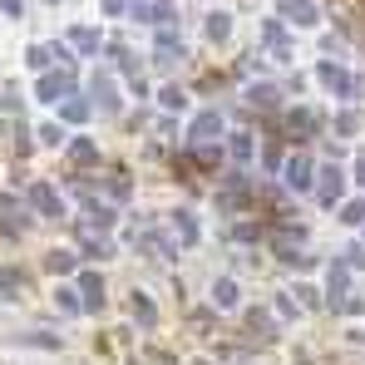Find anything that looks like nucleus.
<instances>
[{
	"label": "nucleus",
	"instance_id": "obj_1",
	"mask_svg": "<svg viewBox=\"0 0 365 365\" xmlns=\"http://www.w3.org/2000/svg\"><path fill=\"white\" fill-rule=\"evenodd\" d=\"M69 84H74V74H69V69L45 74V79H40V99H50V104H55V99H64V94H69Z\"/></svg>",
	"mask_w": 365,
	"mask_h": 365
},
{
	"label": "nucleus",
	"instance_id": "obj_2",
	"mask_svg": "<svg viewBox=\"0 0 365 365\" xmlns=\"http://www.w3.org/2000/svg\"><path fill=\"white\" fill-rule=\"evenodd\" d=\"M30 202H35L45 217H60V192H55L50 182H35V187H30Z\"/></svg>",
	"mask_w": 365,
	"mask_h": 365
},
{
	"label": "nucleus",
	"instance_id": "obj_3",
	"mask_svg": "<svg viewBox=\"0 0 365 365\" xmlns=\"http://www.w3.org/2000/svg\"><path fill=\"white\" fill-rule=\"evenodd\" d=\"M282 15H287L292 25H311V20H316V5H311V0H282Z\"/></svg>",
	"mask_w": 365,
	"mask_h": 365
},
{
	"label": "nucleus",
	"instance_id": "obj_4",
	"mask_svg": "<svg viewBox=\"0 0 365 365\" xmlns=\"http://www.w3.org/2000/svg\"><path fill=\"white\" fill-rule=\"evenodd\" d=\"M316 192H321V202H341L346 182H341V173H336V168H326V173H321V187H316Z\"/></svg>",
	"mask_w": 365,
	"mask_h": 365
},
{
	"label": "nucleus",
	"instance_id": "obj_5",
	"mask_svg": "<svg viewBox=\"0 0 365 365\" xmlns=\"http://www.w3.org/2000/svg\"><path fill=\"white\" fill-rule=\"evenodd\" d=\"M282 173H287V182H292V187H306V182H311V163H306L302 153H297V158H292Z\"/></svg>",
	"mask_w": 365,
	"mask_h": 365
},
{
	"label": "nucleus",
	"instance_id": "obj_6",
	"mask_svg": "<svg viewBox=\"0 0 365 365\" xmlns=\"http://www.w3.org/2000/svg\"><path fill=\"white\" fill-rule=\"evenodd\" d=\"M287 128H292L297 138H311V128H316V114H311V109H292V119H287Z\"/></svg>",
	"mask_w": 365,
	"mask_h": 365
},
{
	"label": "nucleus",
	"instance_id": "obj_7",
	"mask_svg": "<svg viewBox=\"0 0 365 365\" xmlns=\"http://www.w3.org/2000/svg\"><path fill=\"white\" fill-rule=\"evenodd\" d=\"M321 79H326L336 94H351V74H346V69H336V64H321Z\"/></svg>",
	"mask_w": 365,
	"mask_h": 365
},
{
	"label": "nucleus",
	"instance_id": "obj_8",
	"mask_svg": "<svg viewBox=\"0 0 365 365\" xmlns=\"http://www.w3.org/2000/svg\"><path fill=\"white\" fill-rule=\"evenodd\" d=\"M217 128H222V119L217 114H197V123H192V138L202 143V138H217Z\"/></svg>",
	"mask_w": 365,
	"mask_h": 365
},
{
	"label": "nucleus",
	"instance_id": "obj_9",
	"mask_svg": "<svg viewBox=\"0 0 365 365\" xmlns=\"http://www.w3.org/2000/svg\"><path fill=\"white\" fill-rule=\"evenodd\" d=\"M69 40H74V45L84 50V55H94V50H99V35H94L89 25H79V30H69Z\"/></svg>",
	"mask_w": 365,
	"mask_h": 365
},
{
	"label": "nucleus",
	"instance_id": "obj_10",
	"mask_svg": "<svg viewBox=\"0 0 365 365\" xmlns=\"http://www.w3.org/2000/svg\"><path fill=\"white\" fill-rule=\"evenodd\" d=\"M0 227H15V232L25 227V217H20V207H15L10 197H0Z\"/></svg>",
	"mask_w": 365,
	"mask_h": 365
},
{
	"label": "nucleus",
	"instance_id": "obj_11",
	"mask_svg": "<svg viewBox=\"0 0 365 365\" xmlns=\"http://www.w3.org/2000/svg\"><path fill=\"white\" fill-rule=\"evenodd\" d=\"M252 153H257L252 133H237V138H232V158H237V163H252Z\"/></svg>",
	"mask_w": 365,
	"mask_h": 365
},
{
	"label": "nucleus",
	"instance_id": "obj_12",
	"mask_svg": "<svg viewBox=\"0 0 365 365\" xmlns=\"http://www.w3.org/2000/svg\"><path fill=\"white\" fill-rule=\"evenodd\" d=\"M217 163H222L217 143H207V138H202V143H197V168H217Z\"/></svg>",
	"mask_w": 365,
	"mask_h": 365
},
{
	"label": "nucleus",
	"instance_id": "obj_13",
	"mask_svg": "<svg viewBox=\"0 0 365 365\" xmlns=\"http://www.w3.org/2000/svg\"><path fill=\"white\" fill-rule=\"evenodd\" d=\"M20 287H25V272H10V267H5V272H0V297H15Z\"/></svg>",
	"mask_w": 365,
	"mask_h": 365
},
{
	"label": "nucleus",
	"instance_id": "obj_14",
	"mask_svg": "<svg viewBox=\"0 0 365 365\" xmlns=\"http://www.w3.org/2000/svg\"><path fill=\"white\" fill-rule=\"evenodd\" d=\"M84 306H104V282L99 277H84Z\"/></svg>",
	"mask_w": 365,
	"mask_h": 365
},
{
	"label": "nucleus",
	"instance_id": "obj_15",
	"mask_svg": "<svg viewBox=\"0 0 365 365\" xmlns=\"http://www.w3.org/2000/svg\"><path fill=\"white\" fill-rule=\"evenodd\" d=\"M173 222H178L182 242H197V222H192V212H173Z\"/></svg>",
	"mask_w": 365,
	"mask_h": 365
},
{
	"label": "nucleus",
	"instance_id": "obj_16",
	"mask_svg": "<svg viewBox=\"0 0 365 365\" xmlns=\"http://www.w3.org/2000/svg\"><path fill=\"white\" fill-rule=\"evenodd\" d=\"M133 15H138V20H153V25H158V20H168V5H133Z\"/></svg>",
	"mask_w": 365,
	"mask_h": 365
},
{
	"label": "nucleus",
	"instance_id": "obj_17",
	"mask_svg": "<svg viewBox=\"0 0 365 365\" xmlns=\"http://www.w3.org/2000/svg\"><path fill=\"white\" fill-rule=\"evenodd\" d=\"M217 306H237V282H217Z\"/></svg>",
	"mask_w": 365,
	"mask_h": 365
},
{
	"label": "nucleus",
	"instance_id": "obj_18",
	"mask_svg": "<svg viewBox=\"0 0 365 365\" xmlns=\"http://www.w3.org/2000/svg\"><path fill=\"white\" fill-rule=\"evenodd\" d=\"M128 311H133V316H138L143 326H153V306L143 302V297H133V302H128Z\"/></svg>",
	"mask_w": 365,
	"mask_h": 365
},
{
	"label": "nucleus",
	"instance_id": "obj_19",
	"mask_svg": "<svg viewBox=\"0 0 365 365\" xmlns=\"http://www.w3.org/2000/svg\"><path fill=\"white\" fill-rule=\"evenodd\" d=\"M227 30H232L227 15H212V20H207V35H212V40H227Z\"/></svg>",
	"mask_w": 365,
	"mask_h": 365
},
{
	"label": "nucleus",
	"instance_id": "obj_20",
	"mask_svg": "<svg viewBox=\"0 0 365 365\" xmlns=\"http://www.w3.org/2000/svg\"><path fill=\"white\" fill-rule=\"evenodd\" d=\"M252 99H257L262 109H272V104H277V89H272V84H257V89H252Z\"/></svg>",
	"mask_w": 365,
	"mask_h": 365
},
{
	"label": "nucleus",
	"instance_id": "obj_21",
	"mask_svg": "<svg viewBox=\"0 0 365 365\" xmlns=\"http://www.w3.org/2000/svg\"><path fill=\"white\" fill-rule=\"evenodd\" d=\"M69 267H74L69 252H50V272H69Z\"/></svg>",
	"mask_w": 365,
	"mask_h": 365
},
{
	"label": "nucleus",
	"instance_id": "obj_22",
	"mask_svg": "<svg viewBox=\"0 0 365 365\" xmlns=\"http://www.w3.org/2000/svg\"><path fill=\"white\" fill-rule=\"evenodd\" d=\"M89 158H94V143L79 138V143H74V163H89Z\"/></svg>",
	"mask_w": 365,
	"mask_h": 365
},
{
	"label": "nucleus",
	"instance_id": "obj_23",
	"mask_svg": "<svg viewBox=\"0 0 365 365\" xmlns=\"http://www.w3.org/2000/svg\"><path fill=\"white\" fill-rule=\"evenodd\" d=\"M341 217H346V222H365V202H351V207H346Z\"/></svg>",
	"mask_w": 365,
	"mask_h": 365
},
{
	"label": "nucleus",
	"instance_id": "obj_24",
	"mask_svg": "<svg viewBox=\"0 0 365 365\" xmlns=\"http://www.w3.org/2000/svg\"><path fill=\"white\" fill-rule=\"evenodd\" d=\"M336 128H341V133H356V128H361V119H356V114H341V119H336Z\"/></svg>",
	"mask_w": 365,
	"mask_h": 365
},
{
	"label": "nucleus",
	"instance_id": "obj_25",
	"mask_svg": "<svg viewBox=\"0 0 365 365\" xmlns=\"http://www.w3.org/2000/svg\"><path fill=\"white\" fill-rule=\"evenodd\" d=\"M104 10H109V15H119V10H123V0H104Z\"/></svg>",
	"mask_w": 365,
	"mask_h": 365
},
{
	"label": "nucleus",
	"instance_id": "obj_26",
	"mask_svg": "<svg viewBox=\"0 0 365 365\" xmlns=\"http://www.w3.org/2000/svg\"><path fill=\"white\" fill-rule=\"evenodd\" d=\"M361 182H365V163H361Z\"/></svg>",
	"mask_w": 365,
	"mask_h": 365
}]
</instances>
